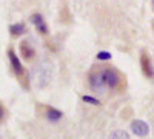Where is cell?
<instances>
[{"instance_id": "9a60e30c", "label": "cell", "mask_w": 154, "mask_h": 139, "mask_svg": "<svg viewBox=\"0 0 154 139\" xmlns=\"http://www.w3.org/2000/svg\"><path fill=\"white\" fill-rule=\"evenodd\" d=\"M152 8H154V0H152Z\"/></svg>"}, {"instance_id": "8992f818", "label": "cell", "mask_w": 154, "mask_h": 139, "mask_svg": "<svg viewBox=\"0 0 154 139\" xmlns=\"http://www.w3.org/2000/svg\"><path fill=\"white\" fill-rule=\"evenodd\" d=\"M31 22L34 23V27L37 28V31L40 33V34H48V25H46V22H45V19H43V16L42 14H38V12H35V14H32L31 16Z\"/></svg>"}, {"instance_id": "8fae6325", "label": "cell", "mask_w": 154, "mask_h": 139, "mask_svg": "<svg viewBox=\"0 0 154 139\" xmlns=\"http://www.w3.org/2000/svg\"><path fill=\"white\" fill-rule=\"evenodd\" d=\"M108 139H130V136H128V133L123 131V130H116L109 134Z\"/></svg>"}, {"instance_id": "9c48e42d", "label": "cell", "mask_w": 154, "mask_h": 139, "mask_svg": "<svg viewBox=\"0 0 154 139\" xmlns=\"http://www.w3.org/2000/svg\"><path fill=\"white\" fill-rule=\"evenodd\" d=\"M45 118L49 121V122H57L63 118V113L54 107H46L45 108Z\"/></svg>"}, {"instance_id": "ba28073f", "label": "cell", "mask_w": 154, "mask_h": 139, "mask_svg": "<svg viewBox=\"0 0 154 139\" xmlns=\"http://www.w3.org/2000/svg\"><path fill=\"white\" fill-rule=\"evenodd\" d=\"M131 130H133V133L137 134V136H146L149 128H148V125H146L143 121H133Z\"/></svg>"}, {"instance_id": "7a4b0ae2", "label": "cell", "mask_w": 154, "mask_h": 139, "mask_svg": "<svg viewBox=\"0 0 154 139\" xmlns=\"http://www.w3.org/2000/svg\"><path fill=\"white\" fill-rule=\"evenodd\" d=\"M8 59H9V64H11V70L17 76V79L22 82V85L25 88H28V79H26V73H25V68L22 65V62L19 60L17 54L14 53V49H8Z\"/></svg>"}, {"instance_id": "5bb4252c", "label": "cell", "mask_w": 154, "mask_h": 139, "mask_svg": "<svg viewBox=\"0 0 154 139\" xmlns=\"http://www.w3.org/2000/svg\"><path fill=\"white\" fill-rule=\"evenodd\" d=\"M5 118V107L2 105V102H0V121H2Z\"/></svg>"}, {"instance_id": "6da1fadb", "label": "cell", "mask_w": 154, "mask_h": 139, "mask_svg": "<svg viewBox=\"0 0 154 139\" xmlns=\"http://www.w3.org/2000/svg\"><path fill=\"white\" fill-rule=\"evenodd\" d=\"M102 76H103L105 85L114 91H119L125 88V77L122 73L116 68H102Z\"/></svg>"}, {"instance_id": "3957f363", "label": "cell", "mask_w": 154, "mask_h": 139, "mask_svg": "<svg viewBox=\"0 0 154 139\" xmlns=\"http://www.w3.org/2000/svg\"><path fill=\"white\" fill-rule=\"evenodd\" d=\"M34 79H35V85L43 88L49 79H51V64L48 60H42L37 65V68L34 70Z\"/></svg>"}, {"instance_id": "277c9868", "label": "cell", "mask_w": 154, "mask_h": 139, "mask_svg": "<svg viewBox=\"0 0 154 139\" xmlns=\"http://www.w3.org/2000/svg\"><path fill=\"white\" fill-rule=\"evenodd\" d=\"M88 84L91 87V90L94 91H103L105 90V81L102 76V70H93L88 74Z\"/></svg>"}, {"instance_id": "7c38bea8", "label": "cell", "mask_w": 154, "mask_h": 139, "mask_svg": "<svg viewBox=\"0 0 154 139\" xmlns=\"http://www.w3.org/2000/svg\"><path fill=\"white\" fill-rule=\"evenodd\" d=\"M82 100H83V102L91 104V105H99V104H100L96 97H91V96H82Z\"/></svg>"}, {"instance_id": "5b68a950", "label": "cell", "mask_w": 154, "mask_h": 139, "mask_svg": "<svg viewBox=\"0 0 154 139\" xmlns=\"http://www.w3.org/2000/svg\"><path fill=\"white\" fill-rule=\"evenodd\" d=\"M140 67H142V71L146 77H149V79L154 77V68L151 64V59L145 51H142V54H140Z\"/></svg>"}, {"instance_id": "4fadbf2b", "label": "cell", "mask_w": 154, "mask_h": 139, "mask_svg": "<svg viewBox=\"0 0 154 139\" xmlns=\"http://www.w3.org/2000/svg\"><path fill=\"white\" fill-rule=\"evenodd\" d=\"M97 59H99V60H108V59H111V54H109L108 51H100V53L97 54Z\"/></svg>"}, {"instance_id": "52a82bcc", "label": "cell", "mask_w": 154, "mask_h": 139, "mask_svg": "<svg viewBox=\"0 0 154 139\" xmlns=\"http://www.w3.org/2000/svg\"><path fill=\"white\" fill-rule=\"evenodd\" d=\"M20 53H22L25 60H32L34 56H35V49L32 48V45L28 40H23L20 43Z\"/></svg>"}, {"instance_id": "30bf717a", "label": "cell", "mask_w": 154, "mask_h": 139, "mask_svg": "<svg viewBox=\"0 0 154 139\" xmlns=\"http://www.w3.org/2000/svg\"><path fill=\"white\" fill-rule=\"evenodd\" d=\"M25 31H26V27H25V23H14L9 27V33L12 37H19L22 36Z\"/></svg>"}]
</instances>
